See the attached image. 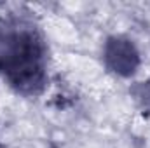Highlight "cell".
<instances>
[{"instance_id": "7a4b0ae2", "label": "cell", "mask_w": 150, "mask_h": 148, "mask_svg": "<svg viewBox=\"0 0 150 148\" xmlns=\"http://www.w3.org/2000/svg\"><path fill=\"white\" fill-rule=\"evenodd\" d=\"M105 59H107V65L112 72L124 75V77L134 73V70L140 63L134 45L129 40L120 37H113L107 42Z\"/></svg>"}, {"instance_id": "3957f363", "label": "cell", "mask_w": 150, "mask_h": 148, "mask_svg": "<svg viewBox=\"0 0 150 148\" xmlns=\"http://www.w3.org/2000/svg\"><path fill=\"white\" fill-rule=\"evenodd\" d=\"M140 98H143V101H147L150 105V82H147L145 85H142V94Z\"/></svg>"}, {"instance_id": "6da1fadb", "label": "cell", "mask_w": 150, "mask_h": 148, "mask_svg": "<svg viewBox=\"0 0 150 148\" xmlns=\"http://www.w3.org/2000/svg\"><path fill=\"white\" fill-rule=\"evenodd\" d=\"M0 75L23 94H37L47 80V51L37 26L23 18L0 21Z\"/></svg>"}]
</instances>
